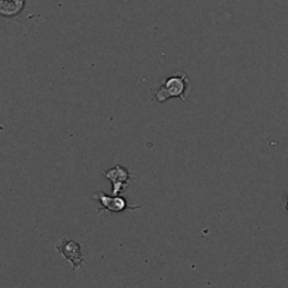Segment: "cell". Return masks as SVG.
Segmentation results:
<instances>
[{
    "label": "cell",
    "instance_id": "obj_6",
    "mask_svg": "<svg viewBox=\"0 0 288 288\" xmlns=\"http://www.w3.org/2000/svg\"><path fill=\"white\" fill-rule=\"evenodd\" d=\"M287 211H288V204H287Z\"/></svg>",
    "mask_w": 288,
    "mask_h": 288
},
{
    "label": "cell",
    "instance_id": "obj_5",
    "mask_svg": "<svg viewBox=\"0 0 288 288\" xmlns=\"http://www.w3.org/2000/svg\"><path fill=\"white\" fill-rule=\"evenodd\" d=\"M24 6V0H1L0 11L3 16H16Z\"/></svg>",
    "mask_w": 288,
    "mask_h": 288
},
{
    "label": "cell",
    "instance_id": "obj_2",
    "mask_svg": "<svg viewBox=\"0 0 288 288\" xmlns=\"http://www.w3.org/2000/svg\"><path fill=\"white\" fill-rule=\"evenodd\" d=\"M104 176L113 184V196H118L121 191H124L128 187L129 181H131L129 172L125 168H122L121 165H117L113 169L104 172Z\"/></svg>",
    "mask_w": 288,
    "mask_h": 288
},
{
    "label": "cell",
    "instance_id": "obj_3",
    "mask_svg": "<svg viewBox=\"0 0 288 288\" xmlns=\"http://www.w3.org/2000/svg\"><path fill=\"white\" fill-rule=\"evenodd\" d=\"M57 250L60 252L65 259H68L73 268L82 267V261H83V256H82V248L79 243L70 240V239H60L57 243Z\"/></svg>",
    "mask_w": 288,
    "mask_h": 288
},
{
    "label": "cell",
    "instance_id": "obj_1",
    "mask_svg": "<svg viewBox=\"0 0 288 288\" xmlns=\"http://www.w3.org/2000/svg\"><path fill=\"white\" fill-rule=\"evenodd\" d=\"M190 91V80L184 72H177L165 80V83L153 93V100L165 103L172 97H179L186 101Z\"/></svg>",
    "mask_w": 288,
    "mask_h": 288
},
{
    "label": "cell",
    "instance_id": "obj_4",
    "mask_svg": "<svg viewBox=\"0 0 288 288\" xmlns=\"http://www.w3.org/2000/svg\"><path fill=\"white\" fill-rule=\"evenodd\" d=\"M94 199H99L100 208L97 209L99 212L101 211H110V212H122L125 209H137L139 207H129L127 201L122 197H117V196H107L103 191L97 193L93 196Z\"/></svg>",
    "mask_w": 288,
    "mask_h": 288
}]
</instances>
